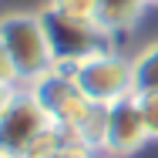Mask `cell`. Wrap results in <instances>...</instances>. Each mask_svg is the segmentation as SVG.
I'll use <instances>...</instances> for the list:
<instances>
[{
  "mask_svg": "<svg viewBox=\"0 0 158 158\" xmlns=\"http://www.w3.org/2000/svg\"><path fill=\"white\" fill-rule=\"evenodd\" d=\"M0 40L17 67V77L34 84L47 71H54V51L44 31L40 14H7L0 17Z\"/></svg>",
  "mask_w": 158,
  "mask_h": 158,
  "instance_id": "2",
  "label": "cell"
},
{
  "mask_svg": "<svg viewBox=\"0 0 158 158\" xmlns=\"http://www.w3.org/2000/svg\"><path fill=\"white\" fill-rule=\"evenodd\" d=\"M148 141V131H145V118H141V104L138 98L128 94L114 104L104 108V138H101V148L114 158H128L135 155L141 145Z\"/></svg>",
  "mask_w": 158,
  "mask_h": 158,
  "instance_id": "6",
  "label": "cell"
},
{
  "mask_svg": "<svg viewBox=\"0 0 158 158\" xmlns=\"http://www.w3.org/2000/svg\"><path fill=\"white\" fill-rule=\"evenodd\" d=\"M104 158H114V155H104Z\"/></svg>",
  "mask_w": 158,
  "mask_h": 158,
  "instance_id": "16",
  "label": "cell"
},
{
  "mask_svg": "<svg viewBox=\"0 0 158 158\" xmlns=\"http://www.w3.org/2000/svg\"><path fill=\"white\" fill-rule=\"evenodd\" d=\"M148 0H98V27L104 34H118V31H131L138 24V17L145 14Z\"/></svg>",
  "mask_w": 158,
  "mask_h": 158,
  "instance_id": "7",
  "label": "cell"
},
{
  "mask_svg": "<svg viewBox=\"0 0 158 158\" xmlns=\"http://www.w3.org/2000/svg\"><path fill=\"white\" fill-rule=\"evenodd\" d=\"M131 81H135V94H158V40L148 44L135 61H131Z\"/></svg>",
  "mask_w": 158,
  "mask_h": 158,
  "instance_id": "8",
  "label": "cell"
},
{
  "mask_svg": "<svg viewBox=\"0 0 158 158\" xmlns=\"http://www.w3.org/2000/svg\"><path fill=\"white\" fill-rule=\"evenodd\" d=\"M71 77L77 81V88L84 91V98L91 104H114L121 98L135 94V81H131V61H125L121 54L114 51H101L88 61L74 64L71 67Z\"/></svg>",
  "mask_w": 158,
  "mask_h": 158,
  "instance_id": "4",
  "label": "cell"
},
{
  "mask_svg": "<svg viewBox=\"0 0 158 158\" xmlns=\"http://www.w3.org/2000/svg\"><path fill=\"white\" fill-rule=\"evenodd\" d=\"M71 135L57 128L34 91H17L0 114V152L10 158H51Z\"/></svg>",
  "mask_w": 158,
  "mask_h": 158,
  "instance_id": "1",
  "label": "cell"
},
{
  "mask_svg": "<svg viewBox=\"0 0 158 158\" xmlns=\"http://www.w3.org/2000/svg\"><path fill=\"white\" fill-rule=\"evenodd\" d=\"M20 77H17V67H14V61H10V54H7V47H3V40H0V84H17Z\"/></svg>",
  "mask_w": 158,
  "mask_h": 158,
  "instance_id": "12",
  "label": "cell"
},
{
  "mask_svg": "<svg viewBox=\"0 0 158 158\" xmlns=\"http://www.w3.org/2000/svg\"><path fill=\"white\" fill-rule=\"evenodd\" d=\"M40 20H44V31H47V40H51V51H54V64L61 71H71L74 64L94 57L104 47V37L108 34L101 31L98 24H88V20H71V17H61L54 14L51 7L40 10Z\"/></svg>",
  "mask_w": 158,
  "mask_h": 158,
  "instance_id": "5",
  "label": "cell"
},
{
  "mask_svg": "<svg viewBox=\"0 0 158 158\" xmlns=\"http://www.w3.org/2000/svg\"><path fill=\"white\" fill-rule=\"evenodd\" d=\"M14 94H17V88H10V84H0V114L7 111V104L14 101Z\"/></svg>",
  "mask_w": 158,
  "mask_h": 158,
  "instance_id": "13",
  "label": "cell"
},
{
  "mask_svg": "<svg viewBox=\"0 0 158 158\" xmlns=\"http://www.w3.org/2000/svg\"><path fill=\"white\" fill-rule=\"evenodd\" d=\"M47 7L61 17H71V20H88V24H98V0H47Z\"/></svg>",
  "mask_w": 158,
  "mask_h": 158,
  "instance_id": "9",
  "label": "cell"
},
{
  "mask_svg": "<svg viewBox=\"0 0 158 158\" xmlns=\"http://www.w3.org/2000/svg\"><path fill=\"white\" fill-rule=\"evenodd\" d=\"M135 98H138V94H135ZM138 104H141V118H145V131H148V138H155V141H158V94L138 98Z\"/></svg>",
  "mask_w": 158,
  "mask_h": 158,
  "instance_id": "10",
  "label": "cell"
},
{
  "mask_svg": "<svg viewBox=\"0 0 158 158\" xmlns=\"http://www.w3.org/2000/svg\"><path fill=\"white\" fill-rule=\"evenodd\" d=\"M0 158H10V155H3V152H0Z\"/></svg>",
  "mask_w": 158,
  "mask_h": 158,
  "instance_id": "14",
  "label": "cell"
},
{
  "mask_svg": "<svg viewBox=\"0 0 158 158\" xmlns=\"http://www.w3.org/2000/svg\"><path fill=\"white\" fill-rule=\"evenodd\" d=\"M31 91L40 101V108L47 111V118L57 128H64L71 138H77L98 111V104H91L84 98V91L77 88V81L71 77V71H61V67H54L44 77H37L31 84Z\"/></svg>",
  "mask_w": 158,
  "mask_h": 158,
  "instance_id": "3",
  "label": "cell"
},
{
  "mask_svg": "<svg viewBox=\"0 0 158 158\" xmlns=\"http://www.w3.org/2000/svg\"><path fill=\"white\" fill-rule=\"evenodd\" d=\"M148 3H158V0H148Z\"/></svg>",
  "mask_w": 158,
  "mask_h": 158,
  "instance_id": "15",
  "label": "cell"
},
{
  "mask_svg": "<svg viewBox=\"0 0 158 158\" xmlns=\"http://www.w3.org/2000/svg\"><path fill=\"white\" fill-rule=\"evenodd\" d=\"M51 158H98V148L84 145V141H77V138H67V141H64Z\"/></svg>",
  "mask_w": 158,
  "mask_h": 158,
  "instance_id": "11",
  "label": "cell"
}]
</instances>
